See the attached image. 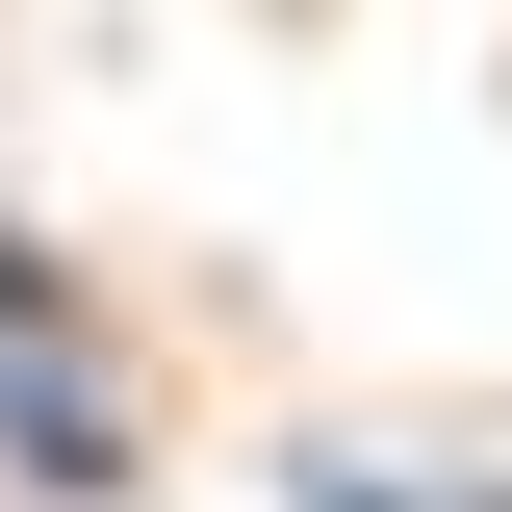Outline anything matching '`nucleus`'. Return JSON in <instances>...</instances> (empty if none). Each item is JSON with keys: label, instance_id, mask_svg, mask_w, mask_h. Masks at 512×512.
<instances>
[{"label": "nucleus", "instance_id": "f257e3e1", "mask_svg": "<svg viewBox=\"0 0 512 512\" xmlns=\"http://www.w3.org/2000/svg\"><path fill=\"white\" fill-rule=\"evenodd\" d=\"M0 461H26L52 512H103V487H128V384L77 359V333H26V359H0Z\"/></svg>", "mask_w": 512, "mask_h": 512}, {"label": "nucleus", "instance_id": "f03ea898", "mask_svg": "<svg viewBox=\"0 0 512 512\" xmlns=\"http://www.w3.org/2000/svg\"><path fill=\"white\" fill-rule=\"evenodd\" d=\"M282 512H512V487H436V461H308Z\"/></svg>", "mask_w": 512, "mask_h": 512}, {"label": "nucleus", "instance_id": "7ed1b4c3", "mask_svg": "<svg viewBox=\"0 0 512 512\" xmlns=\"http://www.w3.org/2000/svg\"><path fill=\"white\" fill-rule=\"evenodd\" d=\"M26 333H77V282H52L26 231H0V359H26Z\"/></svg>", "mask_w": 512, "mask_h": 512}]
</instances>
